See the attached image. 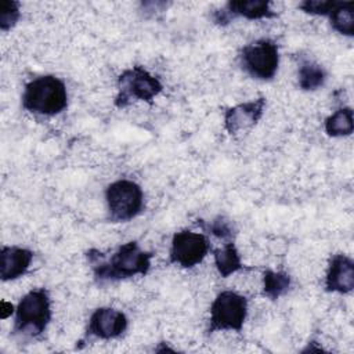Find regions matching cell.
I'll use <instances>...</instances> for the list:
<instances>
[{
	"label": "cell",
	"instance_id": "1",
	"mask_svg": "<svg viewBox=\"0 0 354 354\" xmlns=\"http://www.w3.org/2000/svg\"><path fill=\"white\" fill-rule=\"evenodd\" d=\"M152 256L153 254L151 252L141 249L136 241H130L119 246L108 260L97 249L87 252L88 264L93 268L95 279L100 282L145 275L151 268Z\"/></svg>",
	"mask_w": 354,
	"mask_h": 354
},
{
	"label": "cell",
	"instance_id": "2",
	"mask_svg": "<svg viewBox=\"0 0 354 354\" xmlns=\"http://www.w3.org/2000/svg\"><path fill=\"white\" fill-rule=\"evenodd\" d=\"M22 106L41 116L61 113L68 106L65 83L54 75H43L30 80L22 93Z\"/></svg>",
	"mask_w": 354,
	"mask_h": 354
},
{
	"label": "cell",
	"instance_id": "3",
	"mask_svg": "<svg viewBox=\"0 0 354 354\" xmlns=\"http://www.w3.org/2000/svg\"><path fill=\"white\" fill-rule=\"evenodd\" d=\"M51 319V300L44 288L32 289L15 307L14 333L29 337L40 336Z\"/></svg>",
	"mask_w": 354,
	"mask_h": 354
},
{
	"label": "cell",
	"instance_id": "4",
	"mask_svg": "<svg viewBox=\"0 0 354 354\" xmlns=\"http://www.w3.org/2000/svg\"><path fill=\"white\" fill-rule=\"evenodd\" d=\"M108 216L113 223H124L137 217L144 207V192L131 180H118L105 189Z\"/></svg>",
	"mask_w": 354,
	"mask_h": 354
},
{
	"label": "cell",
	"instance_id": "5",
	"mask_svg": "<svg viewBox=\"0 0 354 354\" xmlns=\"http://www.w3.org/2000/svg\"><path fill=\"white\" fill-rule=\"evenodd\" d=\"M162 88V83L158 77L152 76L142 66H133L126 69L118 79L115 105L118 108H126L136 101L152 102Z\"/></svg>",
	"mask_w": 354,
	"mask_h": 354
},
{
	"label": "cell",
	"instance_id": "6",
	"mask_svg": "<svg viewBox=\"0 0 354 354\" xmlns=\"http://www.w3.org/2000/svg\"><path fill=\"white\" fill-rule=\"evenodd\" d=\"M248 317V300L238 292H220L210 306L207 333L217 330L239 332Z\"/></svg>",
	"mask_w": 354,
	"mask_h": 354
},
{
	"label": "cell",
	"instance_id": "7",
	"mask_svg": "<svg viewBox=\"0 0 354 354\" xmlns=\"http://www.w3.org/2000/svg\"><path fill=\"white\" fill-rule=\"evenodd\" d=\"M241 65L254 79L271 80L279 65V51L275 41L260 39L246 44L241 50Z\"/></svg>",
	"mask_w": 354,
	"mask_h": 354
},
{
	"label": "cell",
	"instance_id": "8",
	"mask_svg": "<svg viewBox=\"0 0 354 354\" xmlns=\"http://www.w3.org/2000/svg\"><path fill=\"white\" fill-rule=\"evenodd\" d=\"M209 249V241L203 234L183 230L171 238L170 261L183 268H192L206 257Z\"/></svg>",
	"mask_w": 354,
	"mask_h": 354
},
{
	"label": "cell",
	"instance_id": "9",
	"mask_svg": "<svg viewBox=\"0 0 354 354\" xmlns=\"http://www.w3.org/2000/svg\"><path fill=\"white\" fill-rule=\"evenodd\" d=\"M129 321L124 313L112 307L94 310L88 319L86 336L101 340H111L122 336L127 329Z\"/></svg>",
	"mask_w": 354,
	"mask_h": 354
},
{
	"label": "cell",
	"instance_id": "10",
	"mask_svg": "<svg viewBox=\"0 0 354 354\" xmlns=\"http://www.w3.org/2000/svg\"><path fill=\"white\" fill-rule=\"evenodd\" d=\"M242 17L250 21L270 19L277 17V12L271 8V3L266 0H236L228 1L224 8L214 12V22L224 26L232 18Z\"/></svg>",
	"mask_w": 354,
	"mask_h": 354
},
{
	"label": "cell",
	"instance_id": "11",
	"mask_svg": "<svg viewBox=\"0 0 354 354\" xmlns=\"http://www.w3.org/2000/svg\"><path fill=\"white\" fill-rule=\"evenodd\" d=\"M266 108V98L260 97L253 101L242 102L231 106L224 113V127L231 134L235 136L253 127L263 116Z\"/></svg>",
	"mask_w": 354,
	"mask_h": 354
},
{
	"label": "cell",
	"instance_id": "12",
	"mask_svg": "<svg viewBox=\"0 0 354 354\" xmlns=\"http://www.w3.org/2000/svg\"><path fill=\"white\" fill-rule=\"evenodd\" d=\"M354 288V261L343 254L337 253L329 259L325 289L332 293H350Z\"/></svg>",
	"mask_w": 354,
	"mask_h": 354
},
{
	"label": "cell",
	"instance_id": "13",
	"mask_svg": "<svg viewBox=\"0 0 354 354\" xmlns=\"http://www.w3.org/2000/svg\"><path fill=\"white\" fill-rule=\"evenodd\" d=\"M33 260V252L19 246H3L0 252V278L3 282L22 277Z\"/></svg>",
	"mask_w": 354,
	"mask_h": 354
},
{
	"label": "cell",
	"instance_id": "14",
	"mask_svg": "<svg viewBox=\"0 0 354 354\" xmlns=\"http://www.w3.org/2000/svg\"><path fill=\"white\" fill-rule=\"evenodd\" d=\"M213 257H214V266L223 278H227L245 268L242 264L239 252L232 241H228L221 248L214 249Z\"/></svg>",
	"mask_w": 354,
	"mask_h": 354
},
{
	"label": "cell",
	"instance_id": "15",
	"mask_svg": "<svg viewBox=\"0 0 354 354\" xmlns=\"http://www.w3.org/2000/svg\"><path fill=\"white\" fill-rule=\"evenodd\" d=\"M332 28L343 35L351 37L354 35V3L353 1H337L333 11L329 14Z\"/></svg>",
	"mask_w": 354,
	"mask_h": 354
},
{
	"label": "cell",
	"instance_id": "16",
	"mask_svg": "<svg viewBox=\"0 0 354 354\" xmlns=\"http://www.w3.org/2000/svg\"><path fill=\"white\" fill-rule=\"evenodd\" d=\"M326 72L325 69L313 61H303L297 71L299 87L304 91L318 90L325 84Z\"/></svg>",
	"mask_w": 354,
	"mask_h": 354
},
{
	"label": "cell",
	"instance_id": "17",
	"mask_svg": "<svg viewBox=\"0 0 354 354\" xmlns=\"http://www.w3.org/2000/svg\"><path fill=\"white\" fill-rule=\"evenodd\" d=\"M353 127V109L350 106L340 108L325 119V131L330 137L350 136Z\"/></svg>",
	"mask_w": 354,
	"mask_h": 354
},
{
	"label": "cell",
	"instance_id": "18",
	"mask_svg": "<svg viewBox=\"0 0 354 354\" xmlns=\"http://www.w3.org/2000/svg\"><path fill=\"white\" fill-rule=\"evenodd\" d=\"M290 282L286 272L266 270L263 272V295L270 300H277L289 290Z\"/></svg>",
	"mask_w": 354,
	"mask_h": 354
},
{
	"label": "cell",
	"instance_id": "19",
	"mask_svg": "<svg viewBox=\"0 0 354 354\" xmlns=\"http://www.w3.org/2000/svg\"><path fill=\"white\" fill-rule=\"evenodd\" d=\"M21 17L19 3L14 0H3L0 1V29L3 32L14 28Z\"/></svg>",
	"mask_w": 354,
	"mask_h": 354
},
{
	"label": "cell",
	"instance_id": "20",
	"mask_svg": "<svg viewBox=\"0 0 354 354\" xmlns=\"http://www.w3.org/2000/svg\"><path fill=\"white\" fill-rule=\"evenodd\" d=\"M337 1L335 0H306L300 4V8L311 15H322L329 17V14L336 7Z\"/></svg>",
	"mask_w": 354,
	"mask_h": 354
},
{
	"label": "cell",
	"instance_id": "21",
	"mask_svg": "<svg viewBox=\"0 0 354 354\" xmlns=\"http://www.w3.org/2000/svg\"><path fill=\"white\" fill-rule=\"evenodd\" d=\"M209 231L216 235L217 238H221L224 241H231L234 236V227L231 224V221H228L224 217H217L216 220L212 221V224L209 225Z\"/></svg>",
	"mask_w": 354,
	"mask_h": 354
},
{
	"label": "cell",
	"instance_id": "22",
	"mask_svg": "<svg viewBox=\"0 0 354 354\" xmlns=\"http://www.w3.org/2000/svg\"><path fill=\"white\" fill-rule=\"evenodd\" d=\"M1 318H8L10 315H12V313H15V307L11 303L7 301H1Z\"/></svg>",
	"mask_w": 354,
	"mask_h": 354
}]
</instances>
